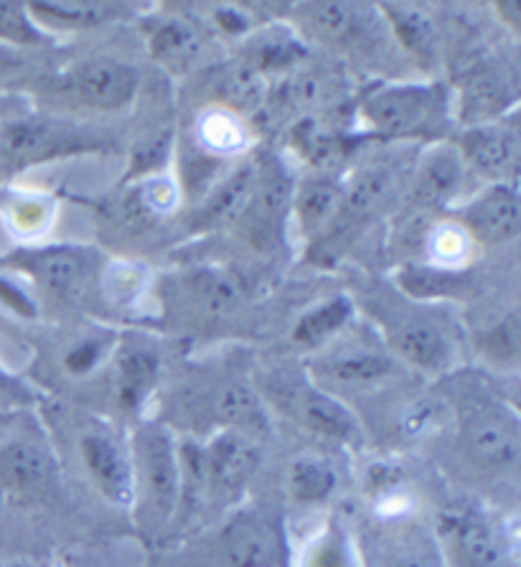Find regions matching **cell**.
<instances>
[{
	"label": "cell",
	"instance_id": "cell-19",
	"mask_svg": "<svg viewBox=\"0 0 521 567\" xmlns=\"http://www.w3.org/2000/svg\"><path fill=\"white\" fill-rule=\"evenodd\" d=\"M258 171L260 161H247L232 174L225 176V182L213 186L211 194L194 214V229L207 231L237 221L247 202H250L254 184H258Z\"/></svg>",
	"mask_w": 521,
	"mask_h": 567
},
{
	"label": "cell",
	"instance_id": "cell-9",
	"mask_svg": "<svg viewBox=\"0 0 521 567\" xmlns=\"http://www.w3.org/2000/svg\"><path fill=\"white\" fill-rule=\"evenodd\" d=\"M463 158L466 168H473L489 184H517L519 171V133L503 123L468 125L452 145Z\"/></svg>",
	"mask_w": 521,
	"mask_h": 567
},
{
	"label": "cell",
	"instance_id": "cell-15",
	"mask_svg": "<svg viewBox=\"0 0 521 567\" xmlns=\"http://www.w3.org/2000/svg\"><path fill=\"white\" fill-rule=\"evenodd\" d=\"M115 369H117L115 394H117L119 408L138 410L143 402L148 400V394L158 382V372H160L158 349L143 337H127L115 349Z\"/></svg>",
	"mask_w": 521,
	"mask_h": 567
},
{
	"label": "cell",
	"instance_id": "cell-6",
	"mask_svg": "<svg viewBox=\"0 0 521 567\" xmlns=\"http://www.w3.org/2000/svg\"><path fill=\"white\" fill-rule=\"evenodd\" d=\"M460 449L486 474H507L517 468L521 451L517 415L503 408H478L460 427Z\"/></svg>",
	"mask_w": 521,
	"mask_h": 567
},
{
	"label": "cell",
	"instance_id": "cell-17",
	"mask_svg": "<svg viewBox=\"0 0 521 567\" xmlns=\"http://www.w3.org/2000/svg\"><path fill=\"white\" fill-rule=\"evenodd\" d=\"M15 265L51 293L62 298L80 296L92 272L90 257L82 250H74V247H46V250L21 255Z\"/></svg>",
	"mask_w": 521,
	"mask_h": 567
},
{
	"label": "cell",
	"instance_id": "cell-46",
	"mask_svg": "<svg viewBox=\"0 0 521 567\" xmlns=\"http://www.w3.org/2000/svg\"><path fill=\"white\" fill-rule=\"evenodd\" d=\"M313 567H344V557H341L338 545H321L315 549Z\"/></svg>",
	"mask_w": 521,
	"mask_h": 567
},
{
	"label": "cell",
	"instance_id": "cell-40",
	"mask_svg": "<svg viewBox=\"0 0 521 567\" xmlns=\"http://www.w3.org/2000/svg\"><path fill=\"white\" fill-rule=\"evenodd\" d=\"M473 239L466 235V229L458 221H446V225L435 227L433 235L427 237V247H430V257L438 262V268H452L460 265L471 252Z\"/></svg>",
	"mask_w": 521,
	"mask_h": 567
},
{
	"label": "cell",
	"instance_id": "cell-22",
	"mask_svg": "<svg viewBox=\"0 0 521 567\" xmlns=\"http://www.w3.org/2000/svg\"><path fill=\"white\" fill-rule=\"evenodd\" d=\"M341 196H344V186L333 182V178L319 176L309 178L301 186H295L293 194V212L298 229L301 235L315 243V239H323L336 225V217L341 212Z\"/></svg>",
	"mask_w": 521,
	"mask_h": 567
},
{
	"label": "cell",
	"instance_id": "cell-21",
	"mask_svg": "<svg viewBox=\"0 0 521 567\" xmlns=\"http://www.w3.org/2000/svg\"><path fill=\"white\" fill-rule=\"evenodd\" d=\"M319 380L341 386L377 384L395 372V359L369 347H336L319 359Z\"/></svg>",
	"mask_w": 521,
	"mask_h": 567
},
{
	"label": "cell",
	"instance_id": "cell-5",
	"mask_svg": "<svg viewBox=\"0 0 521 567\" xmlns=\"http://www.w3.org/2000/svg\"><path fill=\"white\" fill-rule=\"evenodd\" d=\"M285 382L288 384L280 382L278 390L270 394L278 400L280 410L288 412L298 425L333 443L362 441V427H358L356 415L338 398L311 382Z\"/></svg>",
	"mask_w": 521,
	"mask_h": 567
},
{
	"label": "cell",
	"instance_id": "cell-49",
	"mask_svg": "<svg viewBox=\"0 0 521 567\" xmlns=\"http://www.w3.org/2000/svg\"><path fill=\"white\" fill-rule=\"evenodd\" d=\"M497 11L501 13V19L511 25V29L519 31V6L517 3H509V0L507 3H497Z\"/></svg>",
	"mask_w": 521,
	"mask_h": 567
},
{
	"label": "cell",
	"instance_id": "cell-2",
	"mask_svg": "<svg viewBox=\"0 0 521 567\" xmlns=\"http://www.w3.org/2000/svg\"><path fill=\"white\" fill-rule=\"evenodd\" d=\"M135 502L148 527L164 529L181 506V451L164 423H145L133 437Z\"/></svg>",
	"mask_w": 521,
	"mask_h": 567
},
{
	"label": "cell",
	"instance_id": "cell-12",
	"mask_svg": "<svg viewBox=\"0 0 521 567\" xmlns=\"http://www.w3.org/2000/svg\"><path fill=\"white\" fill-rule=\"evenodd\" d=\"M72 92L82 105L95 110H119L131 105L140 90V72L123 59H90L80 64L70 76Z\"/></svg>",
	"mask_w": 521,
	"mask_h": 567
},
{
	"label": "cell",
	"instance_id": "cell-39",
	"mask_svg": "<svg viewBox=\"0 0 521 567\" xmlns=\"http://www.w3.org/2000/svg\"><path fill=\"white\" fill-rule=\"evenodd\" d=\"M293 137L298 153L309 163H313V166H329L341 143V137L315 117H303L295 125Z\"/></svg>",
	"mask_w": 521,
	"mask_h": 567
},
{
	"label": "cell",
	"instance_id": "cell-16",
	"mask_svg": "<svg viewBox=\"0 0 521 567\" xmlns=\"http://www.w3.org/2000/svg\"><path fill=\"white\" fill-rule=\"evenodd\" d=\"M219 431H242L254 435L264 427V405L260 392L247 382L227 380L213 384L199 402Z\"/></svg>",
	"mask_w": 521,
	"mask_h": 567
},
{
	"label": "cell",
	"instance_id": "cell-45",
	"mask_svg": "<svg viewBox=\"0 0 521 567\" xmlns=\"http://www.w3.org/2000/svg\"><path fill=\"white\" fill-rule=\"evenodd\" d=\"M213 21H217L227 33H232V37H237V33H244L247 25H250V21H247V13L239 11L237 6H219L217 11H213Z\"/></svg>",
	"mask_w": 521,
	"mask_h": 567
},
{
	"label": "cell",
	"instance_id": "cell-29",
	"mask_svg": "<svg viewBox=\"0 0 521 567\" xmlns=\"http://www.w3.org/2000/svg\"><path fill=\"white\" fill-rule=\"evenodd\" d=\"M305 54V49L301 41H298L295 33H290L285 29L278 31H260L254 33L247 44L244 51V64L258 72L260 76L264 74H283L290 72V69L298 66Z\"/></svg>",
	"mask_w": 521,
	"mask_h": 567
},
{
	"label": "cell",
	"instance_id": "cell-43",
	"mask_svg": "<svg viewBox=\"0 0 521 567\" xmlns=\"http://www.w3.org/2000/svg\"><path fill=\"white\" fill-rule=\"evenodd\" d=\"M110 351V337H84L66 351L64 367L70 369V374H90L92 369H97L102 359Z\"/></svg>",
	"mask_w": 521,
	"mask_h": 567
},
{
	"label": "cell",
	"instance_id": "cell-37",
	"mask_svg": "<svg viewBox=\"0 0 521 567\" xmlns=\"http://www.w3.org/2000/svg\"><path fill=\"white\" fill-rule=\"evenodd\" d=\"M54 206L46 196L37 194H13L3 206V217L15 235L37 237L49 227Z\"/></svg>",
	"mask_w": 521,
	"mask_h": 567
},
{
	"label": "cell",
	"instance_id": "cell-14",
	"mask_svg": "<svg viewBox=\"0 0 521 567\" xmlns=\"http://www.w3.org/2000/svg\"><path fill=\"white\" fill-rule=\"evenodd\" d=\"M399 171L392 163H366L364 168L356 171V176L344 186L341 196V212L336 225L331 227L329 237L348 235L366 219L374 217L382 206H387L397 192Z\"/></svg>",
	"mask_w": 521,
	"mask_h": 567
},
{
	"label": "cell",
	"instance_id": "cell-33",
	"mask_svg": "<svg viewBox=\"0 0 521 567\" xmlns=\"http://www.w3.org/2000/svg\"><path fill=\"white\" fill-rule=\"evenodd\" d=\"M199 143L207 148L211 156H235L247 145V131L242 117L229 113L225 107H213L204 113L199 125H196Z\"/></svg>",
	"mask_w": 521,
	"mask_h": 567
},
{
	"label": "cell",
	"instance_id": "cell-38",
	"mask_svg": "<svg viewBox=\"0 0 521 567\" xmlns=\"http://www.w3.org/2000/svg\"><path fill=\"white\" fill-rule=\"evenodd\" d=\"M0 44L19 47H44L49 44L46 31L31 19L29 6L0 0Z\"/></svg>",
	"mask_w": 521,
	"mask_h": 567
},
{
	"label": "cell",
	"instance_id": "cell-47",
	"mask_svg": "<svg viewBox=\"0 0 521 567\" xmlns=\"http://www.w3.org/2000/svg\"><path fill=\"white\" fill-rule=\"evenodd\" d=\"M0 296L6 298V303H11V306L19 308V311H23V308H29V298H25V293H21V290L15 288L11 280L0 278Z\"/></svg>",
	"mask_w": 521,
	"mask_h": 567
},
{
	"label": "cell",
	"instance_id": "cell-7",
	"mask_svg": "<svg viewBox=\"0 0 521 567\" xmlns=\"http://www.w3.org/2000/svg\"><path fill=\"white\" fill-rule=\"evenodd\" d=\"M84 148H90L87 135L59 120L19 117L0 131V156L13 166H31Z\"/></svg>",
	"mask_w": 521,
	"mask_h": 567
},
{
	"label": "cell",
	"instance_id": "cell-30",
	"mask_svg": "<svg viewBox=\"0 0 521 567\" xmlns=\"http://www.w3.org/2000/svg\"><path fill=\"white\" fill-rule=\"evenodd\" d=\"M352 313H354L352 300L346 296H333L326 300V303L313 306L311 311H305L301 318H298L293 329V341L298 347L319 349L344 329Z\"/></svg>",
	"mask_w": 521,
	"mask_h": 567
},
{
	"label": "cell",
	"instance_id": "cell-32",
	"mask_svg": "<svg viewBox=\"0 0 521 567\" xmlns=\"http://www.w3.org/2000/svg\"><path fill=\"white\" fill-rule=\"evenodd\" d=\"M290 496L301 504H323L336 488V471L331 463L315 455H303L290 463L288 471Z\"/></svg>",
	"mask_w": 521,
	"mask_h": 567
},
{
	"label": "cell",
	"instance_id": "cell-41",
	"mask_svg": "<svg viewBox=\"0 0 521 567\" xmlns=\"http://www.w3.org/2000/svg\"><path fill=\"white\" fill-rule=\"evenodd\" d=\"M102 286H105V293L113 303L131 306L143 293L145 275L138 265H113L105 278H102Z\"/></svg>",
	"mask_w": 521,
	"mask_h": 567
},
{
	"label": "cell",
	"instance_id": "cell-35",
	"mask_svg": "<svg viewBox=\"0 0 521 567\" xmlns=\"http://www.w3.org/2000/svg\"><path fill=\"white\" fill-rule=\"evenodd\" d=\"M399 286L413 298H450L463 290L466 278L448 268H427V265H405L399 270Z\"/></svg>",
	"mask_w": 521,
	"mask_h": 567
},
{
	"label": "cell",
	"instance_id": "cell-10",
	"mask_svg": "<svg viewBox=\"0 0 521 567\" xmlns=\"http://www.w3.org/2000/svg\"><path fill=\"white\" fill-rule=\"evenodd\" d=\"M80 458L97 492L115 506L135 504L133 461L117 437L105 427H92L80 435Z\"/></svg>",
	"mask_w": 521,
	"mask_h": 567
},
{
	"label": "cell",
	"instance_id": "cell-11",
	"mask_svg": "<svg viewBox=\"0 0 521 567\" xmlns=\"http://www.w3.org/2000/svg\"><path fill=\"white\" fill-rule=\"evenodd\" d=\"M458 225L473 243L507 245L521 231V204L517 184H489L471 202L460 206Z\"/></svg>",
	"mask_w": 521,
	"mask_h": 567
},
{
	"label": "cell",
	"instance_id": "cell-31",
	"mask_svg": "<svg viewBox=\"0 0 521 567\" xmlns=\"http://www.w3.org/2000/svg\"><path fill=\"white\" fill-rule=\"evenodd\" d=\"M333 100V76L315 69H298L278 84L275 102L288 113H309Z\"/></svg>",
	"mask_w": 521,
	"mask_h": 567
},
{
	"label": "cell",
	"instance_id": "cell-20",
	"mask_svg": "<svg viewBox=\"0 0 521 567\" xmlns=\"http://www.w3.org/2000/svg\"><path fill=\"white\" fill-rule=\"evenodd\" d=\"M466 171L463 158L458 156L452 145H442V148L427 153L415 174L409 199L423 209H438V206L456 199L460 186H463Z\"/></svg>",
	"mask_w": 521,
	"mask_h": 567
},
{
	"label": "cell",
	"instance_id": "cell-28",
	"mask_svg": "<svg viewBox=\"0 0 521 567\" xmlns=\"http://www.w3.org/2000/svg\"><path fill=\"white\" fill-rule=\"evenodd\" d=\"M184 293L199 311L227 316L242 303V282L219 268H196L184 278Z\"/></svg>",
	"mask_w": 521,
	"mask_h": 567
},
{
	"label": "cell",
	"instance_id": "cell-26",
	"mask_svg": "<svg viewBox=\"0 0 521 567\" xmlns=\"http://www.w3.org/2000/svg\"><path fill=\"white\" fill-rule=\"evenodd\" d=\"M514 100V80L493 64L476 66L463 84V107L478 123H493V117L507 113Z\"/></svg>",
	"mask_w": 521,
	"mask_h": 567
},
{
	"label": "cell",
	"instance_id": "cell-18",
	"mask_svg": "<svg viewBox=\"0 0 521 567\" xmlns=\"http://www.w3.org/2000/svg\"><path fill=\"white\" fill-rule=\"evenodd\" d=\"M389 343L399 359L425 372H442L452 362L446 333L425 318H397L389 323Z\"/></svg>",
	"mask_w": 521,
	"mask_h": 567
},
{
	"label": "cell",
	"instance_id": "cell-42",
	"mask_svg": "<svg viewBox=\"0 0 521 567\" xmlns=\"http://www.w3.org/2000/svg\"><path fill=\"white\" fill-rule=\"evenodd\" d=\"M483 351L493 362L517 364L519 359V311H511L501 323L486 333Z\"/></svg>",
	"mask_w": 521,
	"mask_h": 567
},
{
	"label": "cell",
	"instance_id": "cell-27",
	"mask_svg": "<svg viewBox=\"0 0 521 567\" xmlns=\"http://www.w3.org/2000/svg\"><path fill=\"white\" fill-rule=\"evenodd\" d=\"M29 6L31 19L41 29L46 23L62 25V29H92V25L107 23L123 16V6L105 3V0H37Z\"/></svg>",
	"mask_w": 521,
	"mask_h": 567
},
{
	"label": "cell",
	"instance_id": "cell-51",
	"mask_svg": "<svg viewBox=\"0 0 521 567\" xmlns=\"http://www.w3.org/2000/svg\"><path fill=\"white\" fill-rule=\"evenodd\" d=\"M0 437H3V420H0Z\"/></svg>",
	"mask_w": 521,
	"mask_h": 567
},
{
	"label": "cell",
	"instance_id": "cell-3",
	"mask_svg": "<svg viewBox=\"0 0 521 567\" xmlns=\"http://www.w3.org/2000/svg\"><path fill=\"white\" fill-rule=\"evenodd\" d=\"M209 563L217 567H283L285 535L275 514L262 509H239L207 543Z\"/></svg>",
	"mask_w": 521,
	"mask_h": 567
},
{
	"label": "cell",
	"instance_id": "cell-1",
	"mask_svg": "<svg viewBox=\"0 0 521 567\" xmlns=\"http://www.w3.org/2000/svg\"><path fill=\"white\" fill-rule=\"evenodd\" d=\"M362 117L387 141L440 137L450 120V94L440 82L384 84L362 100Z\"/></svg>",
	"mask_w": 521,
	"mask_h": 567
},
{
	"label": "cell",
	"instance_id": "cell-36",
	"mask_svg": "<svg viewBox=\"0 0 521 567\" xmlns=\"http://www.w3.org/2000/svg\"><path fill=\"white\" fill-rule=\"evenodd\" d=\"M262 80L264 76L252 72L247 64L232 69V72H227L219 82L221 105H225V110H229V113H235L239 117H242L244 113H250V110H254V107H260L264 100V82Z\"/></svg>",
	"mask_w": 521,
	"mask_h": 567
},
{
	"label": "cell",
	"instance_id": "cell-23",
	"mask_svg": "<svg viewBox=\"0 0 521 567\" xmlns=\"http://www.w3.org/2000/svg\"><path fill=\"white\" fill-rule=\"evenodd\" d=\"M51 471H54V458L41 443L15 437L0 445V486L6 492H37L51 478Z\"/></svg>",
	"mask_w": 521,
	"mask_h": 567
},
{
	"label": "cell",
	"instance_id": "cell-34",
	"mask_svg": "<svg viewBox=\"0 0 521 567\" xmlns=\"http://www.w3.org/2000/svg\"><path fill=\"white\" fill-rule=\"evenodd\" d=\"M305 29L315 39L338 44V41L352 39V33L358 23L356 6L352 3H309L301 8Z\"/></svg>",
	"mask_w": 521,
	"mask_h": 567
},
{
	"label": "cell",
	"instance_id": "cell-52",
	"mask_svg": "<svg viewBox=\"0 0 521 567\" xmlns=\"http://www.w3.org/2000/svg\"><path fill=\"white\" fill-rule=\"evenodd\" d=\"M11 567H29V565H11Z\"/></svg>",
	"mask_w": 521,
	"mask_h": 567
},
{
	"label": "cell",
	"instance_id": "cell-44",
	"mask_svg": "<svg viewBox=\"0 0 521 567\" xmlns=\"http://www.w3.org/2000/svg\"><path fill=\"white\" fill-rule=\"evenodd\" d=\"M31 400V390L23 382L15 380L0 367V408L3 405H25Z\"/></svg>",
	"mask_w": 521,
	"mask_h": 567
},
{
	"label": "cell",
	"instance_id": "cell-50",
	"mask_svg": "<svg viewBox=\"0 0 521 567\" xmlns=\"http://www.w3.org/2000/svg\"><path fill=\"white\" fill-rule=\"evenodd\" d=\"M389 567H427V563L420 560V557L409 555V557H399V560H395Z\"/></svg>",
	"mask_w": 521,
	"mask_h": 567
},
{
	"label": "cell",
	"instance_id": "cell-13",
	"mask_svg": "<svg viewBox=\"0 0 521 567\" xmlns=\"http://www.w3.org/2000/svg\"><path fill=\"white\" fill-rule=\"evenodd\" d=\"M440 537L458 567H507V547L481 514L446 512L440 517Z\"/></svg>",
	"mask_w": 521,
	"mask_h": 567
},
{
	"label": "cell",
	"instance_id": "cell-8",
	"mask_svg": "<svg viewBox=\"0 0 521 567\" xmlns=\"http://www.w3.org/2000/svg\"><path fill=\"white\" fill-rule=\"evenodd\" d=\"M199 453L207 492L221 496L242 492L262 458L258 437L242 431H217L207 445H201Z\"/></svg>",
	"mask_w": 521,
	"mask_h": 567
},
{
	"label": "cell",
	"instance_id": "cell-4",
	"mask_svg": "<svg viewBox=\"0 0 521 567\" xmlns=\"http://www.w3.org/2000/svg\"><path fill=\"white\" fill-rule=\"evenodd\" d=\"M293 194L295 178L283 163L278 158L260 161L258 184L244 212L235 221L258 250H272L280 243L285 221L293 212Z\"/></svg>",
	"mask_w": 521,
	"mask_h": 567
},
{
	"label": "cell",
	"instance_id": "cell-48",
	"mask_svg": "<svg viewBox=\"0 0 521 567\" xmlns=\"http://www.w3.org/2000/svg\"><path fill=\"white\" fill-rule=\"evenodd\" d=\"M19 64H21L19 51L11 49V47L0 44V76L8 74V72H13V69L19 66Z\"/></svg>",
	"mask_w": 521,
	"mask_h": 567
},
{
	"label": "cell",
	"instance_id": "cell-24",
	"mask_svg": "<svg viewBox=\"0 0 521 567\" xmlns=\"http://www.w3.org/2000/svg\"><path fill=\"white\" fill-rule=\"evenodd\" d=\"M204 39L199 29L181 16L158 19L148 31V51L156 62L168 72L181 74L196 64L201 56Z\"/></svg>",
	"mask_w": 521,
	"mask_h": 567
},
{
	"label": "cell",
	"instance_id": "cell-25",
	"mask_svg": "<svg viewBox=\"0 0 521 567\" xmlns=\"http://www.w3.org/2000/svg\"><path fill=\"white\" fill-rule=\"evenodd\" d=\"M379 11L392 25L399 44H403L417 62L425 66L438 62L440 31L430 11H425L423 6L415 3H382Z\"/></svg>",
	"mask_w": 521,
	"mask_h": 567
}]
</instances>
